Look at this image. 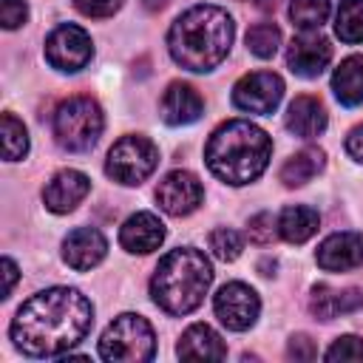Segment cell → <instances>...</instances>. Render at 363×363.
<instances>
[{"instance_id":"cell-1","label":"cell","mask_w":363,"mask_h":363,"mask_svg":"<svg viewBox=\"0 0 363 363\" xmlns=\"http://www.w3.org/2000/svg\"><path fill=\"white\" fill-rule=\"evenodd\" d=\"M94 326L91 301L74 286H51L31 295L11 320V340L28 357H60Z\"/></svg>"},{"instance_id":"cell-2","label":"cell","mask_w":363,"mask_h":363,"mask_svg":"<svg viewBox=\"0 0 363 363\" xmlns=\"http://www.w3.org/2000/svg\"><path fill=\"white\" fill-rule=\"evenodd\" d=\"M233 17L218 6H193L176 17L167 31L170 57L196 74L213 71L233 45Z\"/></svg>"},{"instance_id":"cell-3","label":"cell","mask_w":363,"mask_h":363,"mask_svg":"<svg viewBox=\"0 0 363 363\" xmlns=\"http://www.w3.org/2000/svg\"><path fill=\"white\" fill-rule=\"evenodd\" d=\"M269 156H272V139L267 136V130H261L247 119H230L218 125L204 147V159L213 176L235 187L255 182L267 170Z\"/></svg>"},{"instance_id":"cell-4","label":"cell","mask_w":363,"mask_h":363,"mask_svg":"<svg viewBox=\"0 0 363 363\" xmlns=\"http://www.w3.org/2000/svg\"><path fill=\"white\" fill-rule=\"evenodd\" d=\"M210 284L213 267L204 252L193 247H179L159 261L150 278V295L156 306L167 315H187L204 301Z\"/></svg>"},{"instance_id":"cell-5","label":"cell","mask_w":363,"mask_h":363,"mask_svg":"<svg viewBox=\"0 0 363 363\" xmlns=\"http://www.w3.org/2000/svg\"><path fill=\"white\" fill-rule=\"evenodd\" d=\"M105 128V116L96 99L91 96H68L54 111V139L68 153L91 150Z\"/></svg>"},{"instance_id":"cell-6","label":"cell","mask_w":363,"mask_h":363,"mask_svg":"<svg viewBox=\"0 0 363 363\" xmlns=\"http://www.w3.org/2000/svg\"><path fill=\"white\" fill-rule=\"evenodd\" d=\"M156 352L153 326L133 312H125L108 323L99 337V357L111 363H142Z\"/></svg>"},{"instance_id":"cell-7","label":"cell","mask_w":363,"mask_h":363,"mask_svg":"<svg viewBox=\"0 0 363 363\" xmlns=\"http://www.w3.org/2000/svg\"><path fill=\"white\" fill-rule=\"evenodd\" d=\"M159 164V147L139 133L122 136L119 142H113V147L108 150L105 159V173L119 182V184H142Z\"/></svg>"},{"instance_id":"cell-8","label":"cell","mask_w":363,"mask_h":363,"mask_svg":"<svg viewBox=\"0 0 363 363\" xmlns=\"http://www.w3.org/2000/svg\"><path fill=\"white\" fill-rule=\"evenodd\" d=\"M91 57H94L91 37L85 28H79L74 23H62L45 37V60L57 71L74 74V71L85 68L91 62Z\"/></svg>"},{"instance_id":"cell-9","label":"cell","mask_w":363,"mask_h":363,"mask_svg":"<svg viewBox=\"0 0 363 363\" xmlns=\"http://www.w3.org/2000/svg\"><path fill=\"white\" fill-rule=\"evenodd\" d=\"M213 309H216V318L233 329V332H244L250 329L255 320H258V312H261V301L255 295L252 286L241 284V281H230L224 284L216 298H213Z\"/></svg>"},{"instance_id":"cell-10","label":"cell","mask_w":363,"mask_h":363,"mask_svg":"<svg viewBox=\"0 0 363 363\" xmlns=\"http://www.w3.org/2000/svg\"><path fill=\"white\" fill-rule=\"evenodd\" d=\"M284 96V79L272 71L244 74L233 88V105L247 113H272Z\"/></svg>"},{"instance_id":"cell-11","label":"cell","mask_w":363,"mask_h":363,"mask_svg":"<svg viewBox=\"0 0 363 363\" xmlns=\"http://www.w3.org/2000/svg\"><path fill=\"white\" fill-rule=\"evenodd\" d=\"M156 201L170 216H190L204 201V187L190 170H170L156 187Z\"/></svg>"},{"instance_id":"cell-12","label":"cell","mask_w":363,"mask_h":363,"mask_svg":"<svg viewBox=\"0 0 363 363\" xmlns=\"http://www.w3.org/2000/svg\"><path fill=\"white\" fill-rule=\"evenodd\" d=\"M329 60H332V45H329L326 37H320L315 31H301L292 40L289 51H286L289 71L298 74V77H303V79L318 77L329 65Z\"/></svg>"},{"instance_id":"cell-13","label":"cell","mask_w":363,"mask_h":363,"mask_svg":"<svg viewBox=\"0 0 363 363\" xmlns=\"http://www.w3.org/2000/svg\"><path fill=\"white\" fill-rule=\"evenodd\" d=\"M315 261L326 272H346L363 264V238L357 233H332L320 241Z\"/></svg>"},{"instance_id":"cell-14","label":"cell","mask_w":363,"mask_h":363,"mask_svg":"<svg viewBox=\"0 0 363 363\" xmlns=\"http://www.w3.org/2000/svg\"><path fill=\"white\" fill-rule=\"evenodd\" d=\"M88 190H91L88 176L74 167H65L48 179V184L43 187V201L51 213H71L88 196Z\"/></svg>"},{"instance_id":"cell-15","label":"cell","mask_w":363,"mask_h":363,"mask_svg":"<svg viewBox=\"0 0 363 363\" xmlns=\"http://www.w3.org/2000/svg\"><path fill=\"white\" fill-rule=\"evenodd\" d=\"M105 252H108V241L94 227H77L62 241V261L71 269H79V272L96 267L105 258Z\"/></svg>"},{"instance_id":"cell-16","label":"cell","mask_w":363,"mask_h":363,"mask_svg":"<svg viewBox=\"0 0 363 363\" xmlns=\"http://www.w3.org/2000/svg\"><path fill=\"white\" fill-rule=\"evenodd\" d=\"M159 113L167 125H190L204 113V99L199 91L187 82H170L167 91L162 94Z\"/></svg>"},{"instance_id":"cell-17","label":"cell","mask_w":363,"mask_h":363,"mask_svg":"<svg viewBox=\"0 0 363 363\" xmlns=\"http://www.w3.org/2000/svg\"><path fill=\"white\" fill-rule=\"evenodd\" d=\"M162 241H164V224L153 213H136L119 230V244L136 255H147L159 250Z\"/></svg>"},{"instance_id":"cell-18","label":"cell","mask_w":363,"mask_h":363,"mask_svg":"<svg viewBox=\"0 0 363 363\" xmlns=\"http://www.w3.org/2000/svg\"><path fill=\"white\" fill-rule=\"evenodd\" d=\"M284 122H286L289 133H295L301 139H315V136H320L326 130L329 116H326V108H323V102L318 96L303 94V96H295L289 102Z\"/></svg>"},{"instance_id":"cell-19","label":"cell","mask_w":363,"mask_h":363,"mask_svg":"<svg viewBox=\"0 0 363 363\" xmlns=\"http://www.w3.org/2000/svg\"><path fill=\"white\" fill-rule=\"evenodd\" d=\"M176 354L182 360H224L227 357V346L221 340V335L207 326V323H193L184 329V335L179 337Z\"/></svg>"},{"instance_id":"cell-20","label":"cell","mask_w":363,"mask_h":363,"mask_svg":"<svg viewBox=\"0 0 363 363\" xmlns=\"http://www.w3.org/2000/svg\"><path fill=\"white\" fill-rule=\"evenodd\" d=\"M363 306V292L349 286V289H335L329 284H318L312 286V298H309V309L320 318V320H332L337 315H349L357 312Z\"/></svg>"},{"instance_id":"cell-21","label":"cell","mask_w":363,"mask_h":363,"mask_svg":"<svg viewBox=\"0 0 363 363\" xmlns=\"http://www.w3.org/2000/svg\"><path fill=\"white\" fill-rule=\"evenodd\" d=\"M332 91L337 102L346 108H354L363 102V57L360 54L340 60V65L332 74Z\"/></svg>"},{"instance_id":"cell-22","label":"cell","mask_w":363,"mask_h":363,"mask_svg":"<svg viewBox=\"0 0 363 363\" xmlns=\"http://www.w3.org/2000/svg\"><path fill=\"white\" fill-rule=\"evenodd\" d=\"M318 224H320V218L312 207L292 204V207H284L278 216V235L286 244H303L318 233Z\"/></svg>"},{"instance_id":"cell-23","label":"cell","mask_w":363,"mask_h":363,"mask_svg":"<svg viewBox=\"0 0 363 363\" xmlns=\"http://www.w3.org/2000/svg\"><path fill=\"white\" fill-rule=\"evenodd\" d=\"M326 164V153L320 147H303L295 156H289L281 167V182L286 187H303L306 182H312Z\"/></svg>"},{"instance_id":"cell-24","label":"cell","mask_w":363,"mask_h":363,"mask_svg":"<svg viewBox=\"0 0 363 363\" xmlns=\"http://www.w3.org/2000/svg\"><path fill=\"white\" fill-rule=\"evenodd\" d=\"M335 31L343 43H363V0H340Z\"/></svg>"},{"instance_id":"cell-25","label":"cell","mask_w":363,"mask_h":363,"mask_svg":"<svg viewBox=\"0 0 363 363\" xmlns=\"http://www.w3.org/2000/svg\"><path fill=\"white\" fill-rule=\"evenodd\" d=\"M332 6L329 0H292L289 3V20L292 26H298L301 31H315L326 23Z\"/></svg>"},{"instance_id":"cell-26","label":"cell","mask_w":363,"mask_h":363,"mask_svg":"<svg viewBox=\"0 0 363 363\" xmlns=\"http://www.w3.org/2000/svg\"><path fill=\"white\" fill-rule=\"evenodd\" d=\"M28 153V133L26 125L14 113H3V159L17 162Z\"/></svg>"},{"instance_id":"cell-27","label":"cell","mask_w":363,"mask_h":363,"mask_svg":"<svg viewBox=\"0 0 363 363\" xmlns=\"http://www.w3.org/2000/svg\"><path fill=\"white\" fill-rule=\"evenodd\" d=\"M278 45H281V31L272 23H255L247 31V48L261 60H269L278 51Z\"/></svg>"},{"instance_id":"cell-28","label":"cell","mask_w":363,"mask_h":363,"mask_svg":"<svg viewBox=\"0 0 363 363\" xmlns=\"http://www.w3.org/2000/svg\"><path fill=\"white\" fill-rule=\"evenodd\" d=\"M210 250L221 261H235L244 250V238L230 227H218V230L210 233Z\"/></svg>"},{"instance_id":"cell-29","label":"cell","mask_w":363,"mask_h":363,"mask_svg":"<svg viewBox=\"0 0 363 363\" xmlns=\"http://www.w3.org/2000/svg\"><path fill=\"white\" fill-rule=\"evenodd\" d=\"M326 360H329V363H337V360H363V340L354 337V335L337 337V340L329 346Z\"/></svg>"},{"instance_id":"cell-30","label":"cell","mask_w":363,"mask_h":363,"mask_svg":"<svg viewBox=\"0 0 363 363\" xmlns=\"http://www.w3.org/2000/svg\"><path fill=\"white\" fill-rule=\"evenodd\" d=\"M28 20L26 0H0V23L3 28H20Z\"/></svg>"},{"instance_id":"cell-31","label":"cell","mask_w":363,"mask_h":363,"mask_svg":"<svg viewBox=\"0 0 363 363\" xmlns=\"http://www.w3.org/2000/svg\"><path fill=\"white\" fill-rule=\"evenodd\" d=\"M250 238L255 241V244H269L272 238H275V233H278V221L269 216V213H258L252 221H250Z\"/></svg>"},{"instance_id":"cell-32","label":"cell","mask_w":363,"mask_h":363,"mask_svg":"<svg viewBox=\"0 0 363 363\" xmlns=\"http://www.w3.org/2000/svg\"><path fill=\"white\" fill-rule=\"evenodd\" d=\"M74 6L85 17H111L122 9V0H74Z\"/></svg>"},{"instance_id":"cell-33","label":"cell","mask_w":363,"mask_h":363,"mask_svg":"<svg viewBox=\"0 0 363 363\" xmlns=\"http://www.w3.org/2000/svg\"><path fill=\"white\" fill-rule=\"evenodd\" d=\"M286 354H289L292 360H315V357H318V349H315L312 337L295 335V337L289 340V346H286Z\"/></svg>"},{"instance_id":"cell-34","label":"cell","mask_w":363,"mask_h":363,"mask_svg":"<svg viewBox=\"0 0 363 363\" xmlns=\"http://www.w3.org/2000/svg\"><path fill=\"white\" fill-rule=\"evenodd\" d=\"M346 153H349L354 162L363 164V125H357V128L349 130V136H346Z\"/></svg>"},{"instance_id":"cell-35","label":"cell","mask_w":363,"mask_h":363,"mask_svg":"<svg viewBox=\"0 0 363 363\" xmlns=\"http://www.w3.org/2000/svg\"><path fill=\"white\" fill-rule=\"evenodd\" d=\"M3 278H6V286H3V298L11 295L14 284H17V264L11 258H3Z\"/></svg>"},{"instance_id":"cell-36","label":"cell","mask_w":363,"mask_h":363,"mask_svg":"<svg viewBox=\"0 0 363 363\" xmlns=\"http://www.w3.org/2000/svg\"><path fill=\"white\" fill-rule=\"evenodd\" d=\"M247 3H252V6L261 9V11H272V9L278 6V0H247Z\"/></svg>"},{"instance_id":"cell-37","label":"cell","mask_w":363,"mask_h":363,"mask_svg":"<svg viewBox=\"0 0 363 363\" xmlns=\"http://www.w3.org/2000/svg\"><path fill=\"white\" fill-rule=\"evenodd\" d=\"M164 3L167 0H145V9L147 11H156V9H164Z\"/></svg>"}]
</instances>
